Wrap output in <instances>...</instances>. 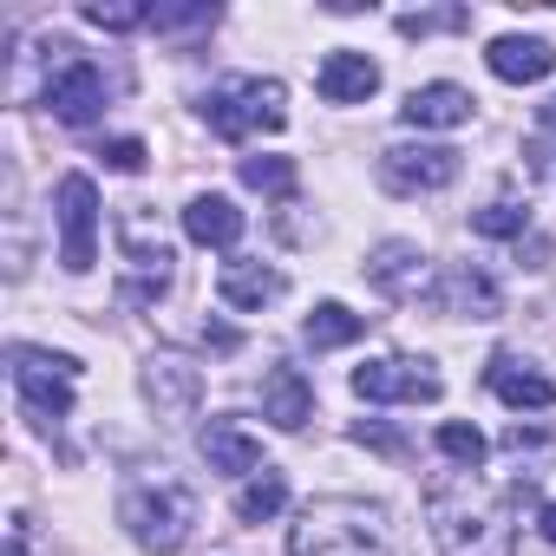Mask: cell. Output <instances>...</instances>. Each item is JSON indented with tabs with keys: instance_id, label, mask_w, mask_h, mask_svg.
<instances>
[{
	"instance_id": "6da1fadb",
	"label": "cell",
	"mask_w": 556,
	"mask_h": 556,
	"mask_svg": "<svg viewBox=\"0 0 556 556\" xmlns=\"http://www.w3.org/2000/svg\"><path fill=\"white\" fill-rule=\"evenodd\" d=\"M517 497L523 484L497 491L491 478L452 465L426 478V523L445 556H517Z\"/></svg>"
},
{
	"instance_id": "7a4b0ae2",
	"label": "cell",
	"mask_w": 556,
	"mask_h": 556,
	"mask_svg": "<svg viewBox=\"0 0 556 556\" xmlns=\"http://www.w3.org/2000/svg\"><path fill=\"white\" fill-rule=\"evenodd\" d=\"M289 556H393L387 510L367 497H315L289 530Z\"/></svg>"
},
{
	"instance_id": "3957f363",
	"label": "cell",
	"mask_w": 556,
	"mask_h": 556,
	"mask_svg": "<svg viewBox=\"0 0 556 556\" xmlns=\"http://www.w3.org/2000/svg\"><path fill=\"white\" fill-rule=\"evenodd\" d=\"M118 523L131 530L138 549L177 556L197 530V491L184 478H138V484L118 491Z\"/></svg>"
},
{
	"instance_id": "277c9868",
	"label": "cell",
	"mask_w": 556,
	"mask_h": 556,
	"mask_svg": "<svg viewBox=\"0 0 556 556\" xmlns=\"http://www.w3.org/2000/svg\"><path fill=\"white\" fill-rule=\"evenodd\" d=\"M118 255H125V302H157L177 275V249L164 236V223L144 203L118 210Z\"/></svg>"
},
{
	"instance_id": "5b68a950",
	"label": "cell",
	"mask_w": 556,
	"mask_h": 556,
	"mask_svg": "<svg viewBox=\"0 0 556 556\" xmlns=\"http://www.w3.org/2000/svg\"><path fill=\"white\" fill-rule=\"evenodd\" d=\"M203 118H210L216 138L242 144L255 131H282L289 125V92L275 86V79H229V86H210Z\"/></svg>"
},
{
	"instance_id": "8992f818",
	"label": "cell",
	"mask_w": 556,
	"mask_h": 556,
	"mask_svg": "<svg viewBox=\"0 0 556 556\" xmlns=\"http://www.w3.org/2000/svg\"><path fill=\"white\" fill-rule=\"evenodd\" d=\"M53 53H60V60H47V105H53V118L60 125H92L105 112V73L66 40Z\"/></svg>"
},
{
	"instance_id": "52a82bcc",
	"label": "cell",
	"mask_w": 556,
	"mask_h": 556,
	"mask_svg": "<svg viewBox=\"0 0 556 556\" xmlns=\"http://www.w3.org/2000/svg\"><path fill=\"white\" fill-rule=\"evenodd\" d=\"M354 393L374 400V406H426V400L445 393V380H439V367L419 361V354H387V361L354 367Z\"/></svg>"
},
{
	"instance_id": "ba28073f",
	"label": "cell",
	"mask_w": 556,
	"mask_h": 556,
	"mask_svg": "<svg viewBox=\"0 0 556 556\" xmlns=\"http://www.w3.org/2000/svg\"><path fill=\"white\" fill-rule=\"evenodd\" d=\"M73 380H79V361L47 354V348H14V387H21V400L34 406V419L60 426V419L73 413Z\"/></svg>"
},
{
	"instance_id": "9c48e42d",
	"label": "cell",
	"mask_w": 556,
	"mask_h": 556,
	"mask_svg": "<svg viewBox=\"0 0 556 556\" xmlns=\"http://www.w3.org/2000/svg\"><path fill=\"white\" fill-rule=\"evenodd\" d=\"M53 203H60V262L73 275H86L92 255H99V184L86 170H66Z\"/></svg>"
},
{
	"instance_id": "30bf717a",
	"label": "cell",
	"mask_w": 556,
	"mask_h": 556,
	"mask_svg": "<svg viewBox=\"0 0 556 556\" xmlns=\"http://www.w3.org/2000/svg\"><path fill=\"white\" fill-rule=\"evenodd\" d=\"M452 177H458L452 144H393V151H380V184L393 197H426V190H445Z\"/></svg>"
},
{
	"instance_id": "8fae6325",
	"label": "cell",
	"mask_w": 556,
	"mask_h": 556,
	"mask_svg": "<svg viewBox=\"0 0 556 556\" xmlns=\"http://www.w3.org/2000/svg\"><path fill=\"white\" fill-rule=\"evenodd\" d=\"M426 249L419 242H406V236H393V242H380L374 255H367V282L387 295V302H419V295H432L426 289Z\"/></svg>"
},
{
	"instance_id": "7c38bea8",
	"label": "cell",
	"mask_w": 556,
	"mask_h": 556,
	"mask_svg": "<svg viewBox=\"0 0 556 556\" xmlns=\"http://www.w3.org/2000/svg\"><path fill=\"white\" fill-rule=\"evenodd\" d=\"M484 387H491L504 406H517V413H543V406H556V380H549L536 361H523V354H491Z\"/></svg>"
},
{
	"instance_id": "4fadbf2b",
	"label": "cell",
	"mask_w": 556,
	"mask_h": 556,
	"mask_svg": "<svg viewBox=\"0 0 556 556\" xmlns=\"http://www.w3.org/2000/svg\"><path fill=\"white\" fill-rule=\"evenodd\" d=\"M426 302H432L439 315H471V321H497V315H504V295H497V282H491L484 268H465V262L439 275V289H432Z\"/></svg>"
},
{
	"instance_id": "5bb4252c",
	"label": "cell",
	"mask_w": 556,
	"mask_h": 556,
	"mask_svg": "<svg viewBox=\"0 0 556 556\" xmlns=\"http://www.w3.org/2000/svg\"><path fill=\"white\" fill-rule=\"evenodd\" d=\"M315 92H321L328 105H367V99L380 92V66H374L367 53L341 47V53H328V60H321V73H315Z\"/></svg>"
},
{
	"instance_id": "9a60e30c",
	"label": "cell",
	"mask_w": 556,
	"mask_h": 556,
	"mask_svg": "<svg viewBox=\"0 0 556 556\" xmlns=\"http://www.w3.org/2000/svg\"><path fill=\"white\" fill-rule=\"evenodd\" d=\"M315 413V387L302 367H268L262 374V419L268 426H282V432H302Z\"/></svg>"
},
{
	"instance_id": "2e32d148",
	"label": "cell",
	"mask_w": 556,
	"mask_h": 556,
	"mask_svg": "<svg viewBox=\"0 0 556 556\" xmlns=\"http://www.w3.org/2000/svg\"><path fill=\"white\" fill-rule=\"evenodd\" d=\"M400 118H406L413 131H452V125H465V118H471V92H465V86H452V79L413 86V92H406V105H400Z\"/></svg>"
},
{
	"instance_id": "e0dca14e",
	"label": "cell",
	"mask_w": 556,
	"mask_h": 556,
	"mask_svg": "<svg viewBox=\"0 0 556 556\" xmlns=\"http://www.w3.org/2000/svg\"><path fill=\"white\" fill-rule=\"evenodd\" d=\"M282 275H275L268 262H249V255H236V262H223V275H216V295L229 302V308H268V302H282Z\"/></svg>"
},
{
	"instance_id": "ac0fdd59",
	"label": "cell",
	"mask_w": 556,
	"mask_h": 556,
	"mask_svg": "<svg viewBox=\"0 0 556 556\" xmlns=\"http://www.w3.org/2000/svg\"><path fill=\"white\" fill-rule=\"evenodd\" d=\"M491 73L504 79V86H536V79H549V66H556V47L549 40H530V34H504V40H491Z\"/></svg>"
},
{
	"instance_id": "d6986e66",
	"label": "cell",
	"mask_w": 556,
	"mask_h": 556,
	"mask_svg": "<svg viewBox=\"0 0 556 556\" xmlns=\"http://www.w3.org/2000/svg\"><path fill=\"white\" fill-rule=\"evenodd\" d=\"M184 236L203 242V249H236V236H242V210H236L229 197L203 190V197L184 203Z\"/></svg>"
},
{
	"instance_id": "ffe728a7",
	"label": "cell",
	"mask_w": 556,
	"mask_h": 556,
	"mask_svg": "<svg viewBox=\"0 0 556 556\" xmlns=\"http://www.w3.org/2000/svg\"><path fill=\"white\" fill-rule=\"evenodd\" d=\"M203 458H210V471L242 478V471L262 465V439H255L249 426H236V419H210V426H203Z\"/></svg>"
},
{
	"instance_id": "44dd1931",
	"label": "cell",
	"mask_w": 556,
	"mask_h": 556,
	"mask_svg": "<svg viewBox=\"0 0 556 556\" xmlns=\"http://www.w3.org/2000/svg\"><path fill=\"white\" fill-rule=\"evenodd\" d=\"M504 458L517 465V484H536L543 471H556V432H543V426L517 419V426L504 432Z\"/></svg>"
},
{
	"instance_id": "7402d4cb",
	"label": "cell",
	"mask_w": 556,
	"mask_h": 556,
	"mask_svg": "<svg viewBox=\"0 0 556 556\" xmlns=\"http://www.w3.org/2000/svg\"><path fill=\"white\" fill-rule=\"evenodd\" d=\"M361 334H367V315H354V308H341V302H321V308L302 321V341H308L315 354L348 348V341H361Z\"/></svg>"
},
{
	"instance_id": "603a6c76",
	"label": "cell",
	"mask_w": 556,
	"mask_h": 556,
	"mask_svg": "<svg viewBox=\"0 0 556 556\" xmlns=\"http://www.w3.org/2000/svg\"><path fill=\"white\" fill-rule=\"evenodd\" d=\"M144 387H151V400H157V406H170V413H184V406L197 400V387H203V374H197L190 361H177V354H157V361H151V374H144Z\"/></svg>"
},
{
	"instance_id": "cb8c5ba5",
	"label": "cell",
	"mask_w": 556,
	"mask_h": 556,
	"mask_svg": "<svg viewBox=\"0 0 556 556\" xmlns=\"http://www.w3.org/2000/svg\"><path fill=\"white\" fill-rule=\"evenodd\" d=\"M282 504H289V478H282V471H262V478H249V484L236 491V517H242V523H268Z\"/></svg>"
},
{
	"instance_id": "d4e9b609",
	"label": "cell",
	"mask_w": 556,
	"mask_h": 556,
	"mask_svg": "<svg viewBox=\"0 0 556 556\" xmlns=\"http://www.w3.org/2000/svg\"><path fill=\"white\" fill-rule=\"evenodd\" d=\"M471 229L478 236H504V242H523V229H530V203H484V210H471Z\"/></svg>"
},
{
	"instance_id": "484cf974",
	"label": "cell",
	"mask_w": 556,
	"mask_h": 556,
	"mask_svg": "<svg viewBox=\"0 0 556 556\" xmlns=\"http://www.w3.org/2000/svg\"><path fill=\"white\" fill-rule=\"evenodd\" d=\"M439 452H445L452 465H465V471H478L491 445H484V432H478V426H465V419H445V426H439Z\"/></svg>"
},
{
	"instance_id": "4316f807",
	"label": "cell",
	"mask_w": 556,
	"mask_h": 556,
	"mask_svg": "<svg viewBox=\"0 0 556 556\" xmlns=\"http://www.w3.org/2000/svg\"><path fill=\"white\" fill-rule=\"evenodd\" d=\"M86 21L105 34H131V27H151V8H138V0H86Z\"/></svg>"
},
{
	"instance_id": "83f0119b",
	"label": "cell",
	"mask_w": 556,
	"mask_h": 556,
	"mask_svg": "<svg viewBox=\"0 0 556 556\" xmlns=\"http://www.w3.org/2000/svg\"><path fill=\"white\" fill-rule=\"evenodd\" d=\"M242 184L268 190V197H289L295 190V164L289 157H242Z\"/></svg>"
},
{
	"instance_id": "f1b7e54d",
	"label": "cell",
	"mask_w": 556,
	"mask_h": 556,
	"mask_svg": "<svg viewBox=\"0 0 556 556\" xmlns=\"http://www.w3.org/2000/svg\"><path fill=\"white\" fill-rule=\"evenodd\" d=\"M151 27L157 34H197V27H216V8H151Z\"/></svg>"
},
{
	"instance_id": "f546056e",
	"label": "cell",
	"mask_w": 556,
	"mask_h": 556,
	"mask_svg": "<svg viewBox=\"0 0 556 556\" xmlns=\"http://www.w3.org/2000/svg\"><path fill=\"white\" fill-rule=\"evenodd\" d=\"M354 439H361V445H374V452H387V458H406V452H413L400 432H387V426H374V419H361V426H354Z\"/></svg>"
},
{
	"instance_id": "4dcf8cb0",
	"label": "cell",
	"mask_w": 556,
	"mask_h": 556,
	"mask_svg": "<svg viewBox=\"0 0 556 556\" xmlns=\"http://www.w3.org/2000/svg\"><path fill=\"white\" fill-rule=\"evenodd\" d=\"M99 157H105L112 170H125V177H131V170H144V144H138V138H112Z\"/></svg>"
},
{
	"instance_id": "1f68e13d",
	"label": "cell",
	"mask_w": 556,
	"mask_h": 556,
	"mask_svg": "<svg viewBox=\"0 0 556 556\" xmlns=\"http://www.w3.org/2000/svg\"><path fill=\"white\" fill-rule=\"evenodd\" d=\"M203 341H210L216 354H236V334H229V328H203Z\"/></svg>"
},
{
	"instance_id": "d6a6232c",
	"label": "cell",
	"mask_w": 556,
	"mask_h": 556,
	"mask_svg": "<svg viewBox=\"0 0 556 556\" xmlns=\"http://www.w3.org/2000/svg\"><path fill=\"white\" fill-rule=\"evenodd\" d=\"M536 530H543V536L556 543V504H543V510H536Z\"/></svg>"
},
{
	"instance_id": "836d02e7",
	"label": "cell",
	"mask_w": 556,
	"mask_h": 556,
	"mask_svg": "<svg viewBox=\"0 0 556 556\" xmlns=\"http://www.w3.org/2000/svg\"><path fill=\"white\" fill-rule=\"evenodd\" d=\"M536 125H543V131H556V99H543V105H536Z\"/></svg>"
}]
</instances>
